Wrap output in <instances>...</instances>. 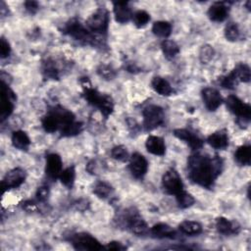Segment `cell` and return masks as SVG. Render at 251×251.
Returning <instances> with one entry per match:
<instances>
[{"label": "cell", "instance_id": "obj_1", "mask_svg": "<svg viewBox=\"0 0 251 251\" xmlns=\"http://www.w3.org/2000/svg\"><path fill=\"white\" fill-rule=\"evenodd\" d=\"M223 160L219 156L194 154L187 160V172L190 181L200 186L211 188L223 171Z\"/></svg>", "mask_w": 251, "mask_h": 251}, {"label": "cell", "instance_id": "obj_2", "mask_svg": "<svg viewBox=\"0 0 251 251\" xmlns=\"http://www.w3.org/2000/svg\"><path fill=\"white\" fill-rule=\"evenodd\" d=\"M63 33L70 35L75 40H78L84 44L97 45L99 42V39L94 35V33H90L86 28H84L76 18L66 23L63 28Z\"/></svg>", "mask_w": 251, "mask_h": 251}, {"label": "cell", "instance_id": "obj_3", "mask_svg": "<svg viewBox=\"0 0 251 251\" xmlns=\"http://www.w3.org/2000/svg\"><path fill=\"white\" fill-rule=\"evenodd\" d=\"M109 12L105 8H99L86 20V29L95 34H106L109 27Z\"/></svg>", "mask_w": 251, "mask_h": 251}, {"label": "cell", "instance_id": "obj_4", "mask_svg": "<svg viewBox=\"0 0 251 251\" xmlns=\"http://www.w3.org/2000/svg\"><path fill=\"white\" fill-rule=\"evenodd\" d=\"M226 104L228 109L237 117L239 126H247L250 118H251V106L242 100H240L238 97L234 95H230L226 99Z\"/></svg>", "mask_w": 251, "mask_h": 251}, {"label": "cell", "instance_id": "obj_5", "mask_svg": "<svg viewBox=\"0 0 251 251\" xmlns=\"http://www.w3.org/2000/svg\"><path fill=\"white\" fill-rule=\"evenodd\" d=\"M143 127L145 131H152L165 122L164 110L157 105H148L142 111Z\"/></svg>", "mask_w": 251, "mask_h": 251}, {"label": "cell", "instance_id": "obj_6", "mask_svg": "<svg viewBox=\"0 0 251 251\" xmlns=\"http://www.w3.org/2000/svg\"><path fill=\"white\" fill-rule=\"evenodd\" d=\"M70 242L77 250H101L104 247L91 234L86 233H79L72 234Z\"/></svg>", "mask_w": 251, "mask_h": 251}, {"label": "cell", "instance_id": "obj_7", "mask_svg": "<svg viewBox=\"0 0 251 251\" xmlns=\"http://www.w3.org/2000/svg\"><path fill=\"white\" fill-rule=\"evenodd\" d=\"M15 100V93L11 90L6 83L1 82V103H0V118H1V122H4L13 113V102Z\"/></svg>", "mask_w": 251, "mask_h": 251}, {"label": "cell", "instance_id": "obj_8", "mask_svg": "<svg viewBox=\"0 0 251 251\" xmlns=\"http://www.w3.org/2000/svg\"><path fill=\"white\" fill-rule=\"evenodd\" d=\"M162 186L168 194L175 196L184 190L183 181L175 169H170L163 175Z\"/></svg>", "mask_w": 251, "mask_h": 251}, {"label": "cell", "instance_id": "obj_9", "mask_svg": "<svg viewBox=\"0 0 251 251\" xmlns=\"http://www.w3.org/2000/svg\"><path fill=\"white\" fill-rule=\"evenodd\" d=\"M123 220L128 229L136 235H145L149 232L147 224L136 211L131 210L130 212H127Z\"/></svg>", "mask_w": 251, "mask_h": 251}, {"label": "cell", "instance_id": "obj_10", "mask_svg": "<svg viewBox=\"0 0 251 251\" xmlns=\"http://www.w3.org/2000/svg\"><path fill=\"white\" fill-rule=\"evenodd\" d=\"M26 180V172L21 168H15L9 171L1 182L2 191L10 190L13 188L19 187L22 184H24Z\"/></svg>", "mask_w": 251, "mask_h": 251}, {"label": "cell", "instance_id": "obj_11", "mask_svg": "<svg viewBox=\"0 0 251 251\" xmlns=\"http://www.w3.org/2000/svg\"><path fill=\"white\" fill-rule=\"evenodd\" d=\"M129 169L135 179L141 180L148 171V161L142 154L135 152L130 157Z\"/></svg>", "mask_w": 251, "mask_h": 251}, {"label": "cell", "instance_id": "obj_12", "mask_svg": "<svg viewBox=\"0 0 251 251\" xmlns=\"http://www.w3.org/2000/svg\"><path fill=\"white\" fill-rule=\"evenodd\" d=\"M201 95L205 107L211 112L216 111L223 103V97L221 93L215 88L206 87L202 90Z\"/></svg>", "mask_w": 251, "mask_h": 251}, {"label": "cell", "instance_id": "obj_13", "mask_svg": "<svg viewBox=\"0 0 251 251\" xmlns=\"http://www.w3.org/2000/svg\"><path fill=\"white\" fill-rule=\"evenodd\" d=\"M62 159L58 154L51 153L47 155L45 173L48 178L52 180L59 178L60 174L62 173Z\"/></svg>", "mask_w": 251, "mask_h": 251}, {"label": "cell", "instance_id": "obj_14", "mask_svg": "<svg viewBox=\"0 0 251 251\" xmlns=\"http://www.w3.org/2000/svg\"><path fill=\"white\" fill-rule=\"evenodd\" d=\"M174 135L184 141L192 150H198L203 146V140L186 129H177L174 131Z\"/></svg>", "mask_w": 251, "mask_h": 251}, {"label": "cell", "instance_id": "obj_15", "mask_svg": "<svg viewBox=\"0 0 251 251\" xmlns=\"http://www.w3.org/2000/svg\"><path fill=\"white\" fill-rule=\"evenodd\" d=\"M113 11L115 19L120 24H126L133 18V12L126 1H116L113 2Z\"/></svg>", "mask_w": 251, "mask_h": 251}, {"label": "cell", "instance_id": "obj_16", "mask_svg": "<svg viewBox=\"0 0 251 251\" xmlns=\"http://www.w3.org/2000/svg\"><path fill=\"white\" fill-rule=\"evenodd\" d=\"M229 11L230 8L226 2H215L209 7L207 15L211 21L220 23L228 18Z\"/></svg>", "mask_w": 251, "mask_h": 251}, {"label": "cell", "instance_id": "obj_17", "mask_svg": "<svg viewBox=\"0 0 251 251\" xmlns=\"http://www.w3.org/2000/svg\"><path fill=\"white\" fill-rule=\"evenodd\" d=\"M145 147L149 153L157 156H163L166 152V145L164 142V139L156 136V135H150L147 137L145 142Z\"/></svg>", "mask_w": 251, "mask_h": 251}, {"label": "cell", "instance_id": "obj_18", "mask_svg": "<svg viewBox=\"0 0 251 251\" xmlns=\"http://www.w3.org/2000/svg\"><path fill=\"white\" fill-rule=\"evenodd\" d=\"M215 226L217 231L220 234L229 235V234H236L240 231V226L234 222V221H230L224 217H219L216 219Z\"/></svg>", "mask_w": 251, "mask_h": 251}, {"label": "cell", "instance_id": "obj_19", "mask_svg": "<svg viewBox=\"0 0 251 251\" xmlns=\"http://www.w3.org/2000/svg\"><path fill=\"white\" fill-rule=\"evenodd\" d=\"M207 143L215 149H225L229 146V136L227 132L219 131L215 132L207 137Z\"/></svg>", "mask_w": 251, "mask_h": 251}, {"label": "cell", "instance_id": "obj_20", "mask_svg": "<svg viewBox=\"0 0 251 251\" xmlns=\"http://www.w3.org/2000/svg\"><path fill=\"white\" fill-rule=\"evenodd\" d=\"M150 233L157 238H176V232L175 230L170 227L169 225L165 224V223H159L154 225L151 230H150Z\"/></svg>", "mask_w": 251, "mask_h": 251}, {"label": "cell", "instance_id": "obj_21", "mask_svg": "<svg viewBox=\"0 0 251 251\" xmlns=\"http://www.w3.org/2000/svg\"><path fill=\"white\" fill-rule=\"evenodd\" d=\"M152 88L162 96H170L173 94L174 89L169 84V82L161 77H155L151 81Z\"/></svg>", "mask_w": 251, "mask_h": 251}, {"label": "cell", "instance_id": "obj_22", "mask_svg": "<svg viewBox=\"0 0 251 251\" xmlns=\"http://www.w3.org/2000/svg\"><path fill=\"white\" fill-rule=\"evenodd\" d=\"M41 125H42V128L44 129V131L49 134L55 133L56 131H58L61 128V125H60V122H59L57 116L54 113H52L51 111H49V113L42 118Z\"/></svg>", "mask_w": 251, "mask_h": 251}, {"label": "cell", "instance_id": "obj_23", "mask_svg": "<svg viewBox=\"0 0 251 251\" xmlns=\"http://www.w3.org/2000/svg\"><path fill=\"white\" fill-rule=\"evenodd\" d=\"M11 140L13 146L19 150H27L31 145V139L29 135L23 131L14 132Z\"/></svg>", "mask_w": 251, "mask_h": 251}, {"label": "cell", "instance_id": "obj_24", "mask_svg": "<svg viewBox=\"0 0 251 251\" xmlns=\"http://www.w3.org/2000/svg\"><path fill=\"white\" fill-rule=\"evenodd\" d=\"M235 161L242 166H249L251 162V147L249 145L239 146L234 153Z\"/></svg>", "mask_w": 251, "mask_h": 251}, {"label": "cell", "instance_id": "obj_25", "mask_svg": "<svg viewBox=\"0 0 251 251\" xmlns=\"http://www.w3.org/2000/svg\"><path fill=\"white\" fill-rule=\"evenodd\" d=\"M161 49H162L164 56L168 60L174 59L180 53V46L173 40L165 39L164 41H162Z\"/></svg>", "mask_w": 251, "mask_h": 251}, {"label": "cell", "instance_id": "obj_26", "mask_svg": "<svg viewBox=\"0 0 251 251\" xmlns=\"http://www.w3.org/2000/svg\"><path fill=\"white\" fill-rule=\"evenodd\" d=\"M179 229L186 235H196L202 232V226L195 221H184L180 224Z\"/></svg>", "mask_w": 251, "mask_h": 251}, {"label": "cell", "instance_id": "obj_27", "mask_svg": "<svg viewBox=\"0 0 251 251\" xmlns=\"http://www.w3.org/2000/svg\"><path fill=\"white\" fill-rule=\"evenodd\" d=\"M233 73L234 74L235 78L237 79L238 83H249L251 79V71L247 64L239 63L235 66V68L233 70Z\"/></svg>", "mask_w": 251, "mask_h": 251}, {"label": "cell", "instance_id": "obj_28", "mask_svg": "<svg viewBox=\"0 0 251 251\" xmlns=\"http://www.w3.org/2000/svg\"><path fill=\"white\" fill-rule=\"evenodd\" d=\"M152 33L159 37L166 38L172 33V26L170 23L166 21H158L155 22L152 26Z\"/></svg>", "mask_w": 251, "mask_h": 251}, {"label": "cell", "instance_id": "obj_29", "mask_svg": "<svg viewBox=\"0 0 251 251\" xmlns=\"http://www.w3.org/2000/svg\"><path fill=\"white\" fill-rule=\"evenodd\" d=\"M93 193L99 198L107 199L112 195L113 187L105 182H98L93 187Z\"/></svg>", "mask_w": 251, "mask_h": 251}, {"label": "cell", "instance_id": "obj_30", "mask_svg": "<svg viewBox=\"0 0 251 251\" xmlns=\"http://www.w3.org/2000/svg\"><path fill=\"white\" fill-rule=\"evenodd\" d=\"M61 183L68 188H72L76 180V170L74 166H71L62 171L59 176Z\"/></svg>", "mask_w": 251, "mask_h": 251}, {"label": "cell", "instance_id": "obj_31", "mask_svg": "<svg viewBox=\"0 0 251 251\" xmlns=\"http://www.w3.org/2000/svg\"><path fill=\"white\" fill-rule=\"evenodd\" d=\"M83 130H84L83 123L74 121V122L66 125L65 127H63L61 129V135L65 136V137L74 136V135H77V134H81Z\"/></svg>", "mask_w": 251, "mask_h": 251}, {"label": "cell", "instance_id": "obj_32", "mask_svg": "<svg viewBox=\"0 0 251 251\" xmlns=\"http://www.w3.org/2000/svg\"><path fill=\"white\" fill-rule=\"evenodd\" d=\"M97 108L100 110V112H101V114L105 118H108L113 113V111H114L113 99L109 95L104 94L103 98L101 100V102H100V104L98 105Z\"/></svg>", "mask_w": 251, "mask_h": 251}, {"label": "cell", "instance_id": "obj_33", "mask_svg": "<svg viewBox=\"0 0 251 251\" xmlns=\"http://www.w3.org/2000/svg\"><path fill=\"white\" fill-rule=\"evenodd\" d=\"M177 203L181 209H186L190 206H192L195 202V199L193 196L189 193H187L185 190L182 191L180 194L176 196Z\"/></svg>", "mask_w": 251, "mask_h": 251}, {"label": "cell", "instance_id": "obj_34", "mask_svg": "<svg viewBox=\"0 0 251 251\" xmlns=\"http://www.w3.org/2000/svg\"><path fill=\"white\" fill-rule=\"evenodd\" d=\"M42 73L45 76V78L52 79V80L59 79V71L56 68L55 63L51 60H47L45 63H43Z\"/></svg>", "mask_w": 251, "mask_h": 251}, {"label": "cell", "instance_id": "obj_35", "mask_svg": "<svg viewBox=\"0 0 251 251\" xmlns=\"http://www.w3.org/2000/svg\"><path fill=\"white\" fill-rule=\"evenodd\" d=\"M111 156L113 159L120 162H127L130 160V154L127 147L124 145H117L111 149Z\"/></svg>", "mask_w": 251, "mask_h": 251}, {"label": "cell", "instance_id": "obj_36", "mask_svg": "<svg viewBox=\"0 0 251 251\" xmlns=\"http://www.w3.org/2000/svg\"><path fill=\"white\" fill-rule=\"evenodd\" d=\"M133 21L136 28H144L150 21V15L144 10H138L133 14Z\"/></svg>", "mask_w": 251, "mask_h": 251}, {"label": "cell", "instance_id": "obj_37", "mask_svg": "<svg viewBox=\"0 0 251 251\" xmlns=\"http://www.w3.org/2000/svg\"><path fill=\"white\" fill-rule=\"evenodd\" d=\"M225 36L229 41H236L240 36V31L237 24L230 22L225 28Z\"/></svg>", "mask_w": 251, "mask_h": 251}, {"label": "cell", "instance_id": "obj_38", "mask_svg": "<svg viewBox=\"0 0 251 251\" xmlns=\"http://www.w3.org/2000/svg\"><path fill=\"white\" fill-rule=\"evenodd\" d=\"M97 74L99 75L100 78L107 81L113 80L117 75L115 69L112 66L107 64H100L97 68Z\"/></svg>", "mask_w": 251, "mask_h": 251}, {"label": "cell", "instance_id": "obj_39", "mask_svg": "<svg viewBox=\"0 0 251 251\" xmlns=\"http://www.w3.org/2000/svg\"><path fill=\"white\" fill-rule=\"evenodd\" d=\"M214 55L215 50L209 44L203 45L199 51V59L203 64H208L214 58Z\"/></svg>", "mask_w": 251, "mask_h": 251}, {"label": "cell", "instance_id": "obj_40", "mask_svg": "<svg viewBox=\"0 0 251 251\" xmlns=\"http://www.w3.org/2000/svg\"><path fill=\"white\" fill-rule=\"evenodd\" d=\"M219 84L224 88L234 89L238 84V81H237V79L235 78L234 74L232 71L229 75H226V76H223V77L219 78Z\"/></svg>", "mask_w": 251, "mask_h": 251}, {"label": "cell", "instance_id": "obj_41", "mask_svg": "<svg viewBox=\"0 0 251 251\" xmlns=\"http://www.w3.org/2000/svg\"><path fill=\"white\" fill-rule=\"evenodd\" d=\"M10 53L11 47L9 42L4 37H1V39H0V57L2 59L7 58L10 55Z\"/></svg>", "mask_w": 251, "mask_h": 251}, {"label": "cell", "instance_id": "obj_42", "mask_svg": "<svg viewBox=\"0 0 251 251\" xmlns=\"http://www.w3.org/2000/svg\"><path fill=\"white\" fill-rule=\"evenodd\" d=\"M35 196L39 202H45L49 197V187L46 185L38 187Z\"/></svg>", "mask_w": 251, "mask_h": 251}, {"label": "cell", "instance_id": "obj_43", "mask_svg": "<svg viewBox=\"0 0 251 251\" xmlns=\"http://www.w3.org/2000/svg\"><path fill=\"white\" fill-rule=\"evenodd\" d=\"M25 8L29 13L34 14V13H36V11L38 10L39 7H38V3L36 1H26Z\"/></svg>", "mask_w": 251, "mask_h": 251}, {"label": "cell", "instance_id": "obj_44", "mask_svg": "<svg viewBox=\"0 0 251 251\" xmlns=\"http://www.w3.org/2000/svg\"><path fill=\"white\" fill-rule=\"evenodd\" d=\"M23 209H25L28 212H34L37 210V206L33 200H27L23 203Z\"/></svg>", "mask_w": 251, "mask_h": 251}, {"label": "cell", "instance_id": "obj_45", "mask_svg": "<svg viewBox=\"0 0 251 251\" xmlns=\"http://www.w3.org/2000/svg\"><path fill=\"white\" fill-rule=\"evenodd\" d=\"M105 249H110V250H125L126 246H124L121 242L119 241H111L109 242L105 247Z\"/></svg>", "mask_w": 251, "mask_h": 251}]
</instances>
